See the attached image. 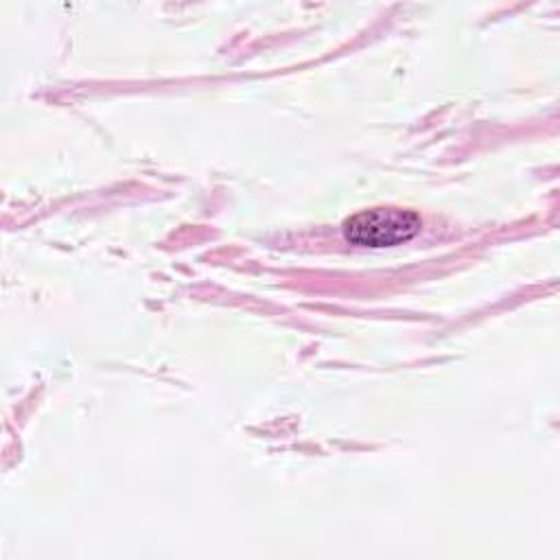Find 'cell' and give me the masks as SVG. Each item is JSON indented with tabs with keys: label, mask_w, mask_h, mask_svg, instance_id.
I'll return each mask as SVG.
<instances>
[{
	"label": "cell",
	"mask_w": 560,
	"mask_h": 560,
	"mask_svg": "<svg viewBox=\"0 0 560 560\" xmlns=\"http://www.w3.org/2000/svg\"><path fill=\"white\" fill-rule=\"evenodd\" d=\"M420 230V217L405 208H370L343 221L346 241L361 247H392L413 238Z\"/></svg>",
	"instance_id": "1"
}]
</instances>
